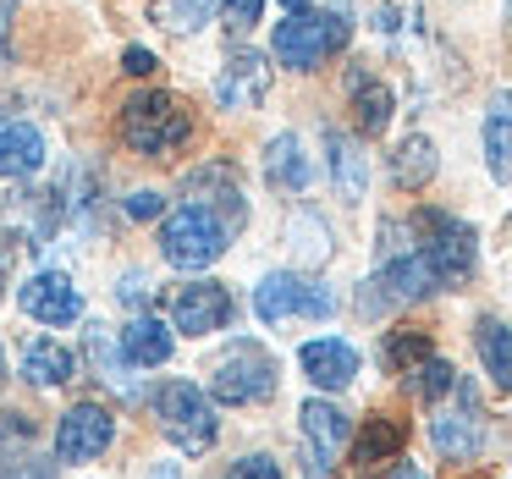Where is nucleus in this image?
<instances>
[{
    "label": "nucleus",
    "mask_w": 512,
    "mask_h": 479,
    "mask_svg": "<svg viewBox=\"0 0 512 479\" xmlns=\"http://www.w3.org/2000/svg\"><path fill=\"white\" fill-rule=\"evenodd\" d=\"M347 34H353L347 12H292L287 23L276 28L270 50H276L281 67H292V72H314L320 61H331L336 50L347 45Z\"/></svg>",
    "instance_id": "1"
},
{
    "label": "nucleus",
    "mask_w": 512,
    "mask_h": 479,
    "mask_svg": "<svg viewBox=\"0 0 512 479\" xmlns=\"http://www.w3.org/2000/svg\"><path fill=\"white\" fill-rule=\"evenodd\" d=\"M226 237H232V226H226L215 210L182 204V210H171L166 226H160V254H166V265H177V270H204V265H215V259L226 254Z\"/></svg>",
    "instance_id": "2"
},
{
    "label": "nucleus",
    "mask_w": 512,
    "mask_h": 479,
    "mask_svg": "<svg viewBox=\"0 0 512 479\" xmlns=\"http://www.w3.org/2000/svg\"><path fill=\"white\" fill-rule=\"evenodd\" d=\"M122 138L138 155H171L193 138V116L171 94H133L122 105Z\"/></svg>",
    "instance_id": "3"
},
{
    "label": "nucleus",
    "mask_w": 512,
    "mask_h": 479,
    "mask_svg": "<svg viewBox=\"0 0 512 479\" xmlns=\"http://www.w3.org/2000/svg\"><path fill=\"white\" fill-rule=\"evenodd\" d=\"M413 226L424 232L419 259L430 265L435 287H452V292H457V287H468V281H474V259H479L474 232H468L463 221H452V215H435V210H424Z\"/></svg>",
    "instance_id": "4"
},
{
    "label": "nucleus",
    "mask_w": 512,
    "mask_h": 479,
    "mask_svg": "<svg viewBox=\"0 0 512 479\" xmlns=\"http://www.w3.org/2000/svg\"><path fill=\"white\" fill-rule=\"evenodd\" d=\"M155 413L160 430L171 435V446L188 457H204L215 446V402L204 397L193 380H171V386L155 391Z\"/></svg>",
    "instance_id": "5"
},
{
    "label": "nucleus",
    "mask_w": 512,
    "mask_h": 479,
    "mask_svg": "<svg viewBox=\"0 0 512 479\" xmlns=\"http://www.w3.org/2000/svg\"><path fill=\"white\" fill-rule=\"evenodd\" d=\"M210 391H215V402H232V408L270 402L276 397V358L259 342H232L210 369Z\"/></svg>",
    "instance_id": "6"
},
{
    "label": "nucleus",
    "mask_w": 512,
    "mask_h": 479,
    "mask_svg": "<svg viewBox=\"0 0 512 479\" xmlns=\"http://www.w3.org/2000/svg\"><path fill=\"white\" fill-rule=\"evenodd\" d=\"M254 314L265 325H281V320H331L336 314V298L309 276H292V270H276L254 287Z\"/></svg>",
    "instance_id": "7"
},
{
    "label": "nucleus",
    "mask_w": 512,
    "mask_h": 479,
    "mask_svg": "<svg viewBox=\"0 0 512 479\" xmlns=\"http://www.w3.org/2000/svg\"><path fill=\"white\" fill-rule=\"evenodd\" d=\"M430 292H435V276H430V265L419 259V248H413V254H386L375 276L358 287V309L386 314V309H402V303L430 298Z\"/></svg>",
    "instance_id": "8"
},
{
    "label": "nucleus",
    "mask_w": 512,
    "mask_h": 479,
    "mask_svg": "<svg viewBox=\"0 0 512 479\" xmlns=\"http://www.w3.org/2000/svg\"><path fill=\"white\" fill-rule=\"evenodd\" d=\"M430 441L435 452L446 457V463H468V457H479V446H485V424H479V402L474 391L457 380V408H441L430 419Z\"/></svg>",
    "instance_id": "9"
},
{
    "label": "nucleus",
    "mask_w": 512,
    "mask_h": 479,
    "mask_svg": "<svg viewBox=\"0 0 512 479\" xmlns=\"http://www.w3.org/2000/svg\"><path fill=\"white\" fill-rule=\"evenodd\" d=\"M116 435V419L100 408V402H78V408H67V419H61L56 430V457L61 463H94V457L111 446Z\"/></svg>",
    "instance_id": "10"
},
{
    "label": "nucleus",
    "mask_w": 512,
    "mask_h": 479,
    "mask_svg": "<svg viewBox=\"0 0 512 479\" xmlns=\"http://www.w3.org/2000/svg\"><path fill=\"white\" fill-rule=\"evenodd\" d=\"M17 303H23V314H34L39 325H72L83 314L78 287H72L61 270H39V276H28L23 292H17Z\"/></svg>",
    "instance_id": "11"
},
{
    "label": "nucleus",
    "mask_w": 512,
    "mask_h": 479,
    "mask_svg": "<svg viewBox=\"0 0 512 479\" xmlns=\"http://www.w3.org/2000/svg\"><path fill=\"white\" fill-rule=\"evenodd\" d=\"M265 89H270V61L259 50H237L215 78V105L221 111H254L265 100Z\"/></svg>",
    "instance_id": "12"
},
{
    "label": "nucleus",
    "mask_w": 512,
    "mask_h": 479,
    "mask_svg": "<svg viewBox=\"0 0 512 479\" xmlns=\"http://www.w3.org/2000/svg\"><path fill=\"white\" fill-rule=\"evenodd\" d=\"M226 320H232V292H226L221 281H193V287H182L177 303H171V325L188 331V336L221 331Z\"/></svg>",
    "instance_id": "13"
},
{
    "label": "nucleus",
    "mask_w": 512,
    "mask_h": 479,
    "mask_svg": "<svg viewBox=\"0 0 512 479\" xmlns=\"http://www.w3.org/2000/svg\"><path fill=\"white\" fill-rule=\"evenodd\" d=\"M298 419H303V441H309V474L325 479L331 463H336V452L347 446V413L314 397V402H303Z\"/></svg>",
    "instance_id": "14"
},
{
    "label": "nucleus",
    "mask_w": 512,
    "mask_h": 479,
    "mask_svg": "<svg viewBox=\"0 0 512 479\" xmlns=\"http://www.w3.org/2000/svg\"><path fill=\"white\" fill-rule=\"evenodd\" d=\"M298 364H303V375H309L320 391H347V386H353V375H358V353L347 342H336V336L303 342Z\"/></svg>",
    "instance_id": "15"
},
{
    "label": "nucleus",
    "mask_w": 512,
    "mask_h": 479,
    "mask_svg": "<svg viewBox=\"0 0 512 479\" xmlns=\"http://www.w3.org/2000/svg\"><path fill=\"white\" fill-rule=\"evenodd\" d=\"M116 353H122V364H133V369L166 364V358H171V325L138 314V320H127V331L116 336Z\"/></svg>",
    "instance_id": "16"
},
{
    "label": "nucleus",
    "mask_w": 512,
    "mask_h": 479,
    "mask_svg": "<svg viewBox=\"0 0 512 479\" xmlns=\"http://www.w3.org/2000/svg\"><path fill=\"white\" fill-rule=\"evenodd\" d=\"M265 177H270V188H281V193H303L314 182V166H309V155H303V138L298 133H276V138H270Z\"/></svg>",
    "instance_id": "17"
},
{
    "label": "nucleus",
    "mask_w": 512,
    "mask_h": 479,
    "mask_svg": "<svg viewBox=\"0 0 512 479\" xmlns=\"http://www.w3.org/2000/svg\"><path fill=\"white\" fill-rule=\"evenodd\" d=\"M45 166V133L28 122L0 127V177H34Z\"/></svg>",
    "instance_id": "18"
},
{
    "label": "nucleus",
    "mask_w": 512,
    "mask_h": 479,
    "mask_svg": "<svg viewBox=\"0 0 512 479\" xmlns=\"http://www.w3.org/2000/svg\"><path fill=\"white\" fill-rule=\"evenodd\" d=\"M485 160L496 182H512V89L496 94L485 111Z\"/></svg>",
    "instance_id": "19"
},
{
    "label": "nucleus",
    "mask_w": 512,
    "mask_h": 479,
    "mask_svg": "<svg viewBox=\"0 0 512 479\" xmlns=\"http://www.w3.org/2000/svg\"><path fill=\"white\" fill-rule=\"evenodd\" d=\"M402 441H408V424L391 419V413H375V419H364V435H358V446H353V463L358 468L391 463V457L402 452Z\"/></svg>",
    "instance_id": "20"
},
{
    "label": "nucleus",
    "mask_w": 512,
    "mask_h": 479,
    "mask_svg": "<svg viewBox=\"0 0 512 479\" xmlns=\"http://www.w3.org/2000/svg\"><path fill=\"white\" fill-rule=\"evenodd\" d=\"M325 149H331V177H336V193H342L347 204L364 199V182H369V166H364V149L353 144L347 133H325Z\"/></svg>",
    "instance_id": "21"
},
{
    "label": "nucleus",
    "mask_w": 512,
    "mask_h": 479,
    "mask_svg": "<svg viewBox=\"0 0 512 479\" xmlns=\"http://www.w3.org/2000/svg\"><path fill=\"white\" fill-rule=\"evenodd\" d=\"M347 89H353V116H358V133L364 138H375V133H386V122H391V89L380 78H364V72H353L347 78Z\"/></svg>",
    "instance_id": "22"
},
{
    "label": "nucleus",
    "mask_w": 512,
    "mask_h": 479,
    "mask_svg": "<svg viewBox=\"0 0 512 479\" xmlns=\"http://www.w3.org/2000/svg\"><path fill=\"white\" fill-rule=\"evenodd\" d=\"M23 380L28 386H67L72 380V353L61 342H50V336L28 342L23 347Z\"/></svg>",
    "instance_id": "23"
},
{
    "label": "nucleus",
    "mask_w": 512,
    "mask_h": 479,
    "mask_svg": "<svg viewBox=\"0 0 512 479\" xmlns=\"http://www.w3.org/2000/svg\"><path fill=\"white\" fill-rule=\"evenodd\" d=\"M474 347H479V364L490 369L501 391H512V331L501 320H479L474 325Z\"/></svg>",
    "instance_id": "24"
},
{
    "label": "nucleus",
    "mask_w": 512,
    "mask_h": 479,
    "mask_svg": "<svg viewBox=\"0 0 512 479\" xmlns=\"http://www.w3.org/2000/svg\"><path fill=\"white\" fill-rule=\"evenodd\" d=\"M391 177H397V188H424V182L435 177V144L424 133L402 138V149L391 155Z\"/></svg>",
    "instance_id": "25"
},
{
    "label": "nucleus",
    "mask_w": 512,
    "mask_h": 479,
    "mask_svg": "<svg viewBox=\"0 0 512 479\" xmlns=\"http://www.w3.org/2000/svg\"><path fill=\"white\" fill-rule=\"evenodd\" d=\"M287 243H292V254H298V265H325V259H331V232H325V221L314 210H303L287 221Z\"/></svg>",
    "instance_id": "26"
},
{
    "label": "nucleus",
    "mask_w": 512,
    "mask_h": 479,
    "mask_svg": "<svg viewBox=\"0 0 512 479\" xmlns=\"http://www.w3.org/2000/svg\"><path fill=\"white\" fill-rule=\"evenodd\" d=\"M424 358H435V347H430L424 331H391L386 336V369L391 375H413Z\"/></svg>",
    "instance_id": "27"
},
{
    "label": "nucleus",
    "mask_w": 512,
    "mask_h": 479,
    "mask_svg": "<svg viewBox=\"0 0 512 479\" xmlns=\"http://www.w3.org/2000/svg\"><path fill=\"white\" fill-rule=\"evenodd\" d=\"M210 6H215V0H155V17H160V28L193 34V28L210 23Z\"/></svg>",
    "instance_id": "28"
},
{
    "label": "nucleus",
    "mask_w": 512,
    "mask_h": 479,
    "mask_svg": "<svg viewBox=\"0 0 512 479\" xmlns=\"http://www.w3.org/2000/svg\"><path fill=\"white\" fill-rule=\"evenodd\" d=\"M413 391H419L424 402H441L457 391V369L446 364V358H424L419 369H413Z\"/></svg>",
    "instance_id": "29"
},
{
    "label": "nucleus",
    "mask_w": 512,
    "mask_h": 479,
    "mask_svg": "<svg viewBox=\"0 0 512 479\" xmlns=\"http://www.w3.org/2000/svg\"><path fill=\"white\" fill-rule=\"evenodd\" d=\"M226 479H287V474H281L276 457L259 452V457H243V463H232V474H226Z\"/></svg>",
    "instance_id": "30"
},
{
    "label": "nucleus",
    "mask_w": 512,
    "mask_h": 479,
    "mask_svg": "<svg viewBox=\"0 0 512 479\" xmlns=\"http://www.w3.org/2000/svg\"><path fill=\"white\" fill-rule=\"evenodd\" d=\"M221 12H226V28H254L265 0H221Z\"/></svg>",
    "instance_id": "31"
},
{
    "label": "nucleus",
    "mask_w": 512,
    "mask_h": 479,
    "mask_svg": "<svg viewBox=\"0 0 512 479\" xmlns=\"http://www.w3.org/2000/svg\"><path fill=\"white\" fill-rule=\"evenodd\" d=\"M122 210H127V221H155V215L166 210V199H160V193H133Z\"/></svg>",
    "instance_id": "32"
},
{
    "label": "nucleus",
    "mask_w": 512,
    "mask_h": 479,
    "mask_svg": "<svg viewBox=\"0 0 512 479\" xmlns=\"http://www.w3.org/2000/svg\"><path fill=\"white\" fill-rule=\"evenodd\" d=\"M122 67L133 72V78H149V72H155V56H149L144 45H133V50H127V56H122Z\"/></svg>",
    "instance_id": "33"
},
{
    "label": "nucleus",
    "mask_w": 512,
    "mask_h": 479,
    "mask_svg": "<svg viewBox=\"0 0 512 479\" xmlns=\"http://www.w3.org/2000/svg\"><path fill=\"white\" fill-rule=\"evenodd\" d=\"M116 298H122V303H144V276H122Z\"/></svg>",
    "instance_id": "34"
},
{
    "label": "nucleus",
    "mask_w": 512,
    "mask_h": 479,
    "mask_svg": "<svg viewBox=\"0 0 512 479\" xmlns=\"http://www.w3.org/2000/svg\"><path fill=\"white\" fill-rule=\"evenodd\" d=\"M12 12H17V0H0V61H6V34H12Z\"/></svg>",
    "instance_id": "35"
},
{
    "label": "nucleus",
    "mask_w": 512,
    "mask_h": 479,
    "mask_svg": "<svg viewBox=\"0 0 512 479\" xmlns=\"http://www.w3.org/2000/svg\"><path fill=\"white\" fill-rule=\"evenodd\" d=\"M386 479H430V474H424V468H413V463H397Z\"/></svg>",
    "instance_id": "36"
},
{
    "label": "nucleus",
    "mask_w": 512,
    "mask_h": 479,
    "mask_svg": "<svg viewBox=\"0 0 512 479\" xmlns=\"http://www.w3.org/2000/svg\"><path fill=\"white\" fill-rule=\"evenodd\" d=\"M281 6H287V12H309V0H281Z\"/></svg>",
    "instance_id": "37"
},
{
    "label": "nucleus",
    "mask_w": 512,
    "mask_h": 479,
    "mask_svg": "<svg viewBox=\"0 0 512 479\" xmlns=\"http://www.w3.org/2000/svg\"><path fill=\"white\" fill-rule=\"evenodd\" d=\"M0 292H6V270H0Z\"/></svg>",
    "instance_id": "38"
},
{
    "label": "nucleus",
    "mask_w": 512,
    "mask_h": 479,
    "mask_svg": "<svg viewBox=\"0 0 512 479\" xmlns=\"http://www.w3.org/2000/svg\"><path fill=\"white\" fill-rule=\"evenodd\" d=\"M0 375H6V364H0Z\"/></svg>",
    "instance_id": "39"
}]
</instances>
